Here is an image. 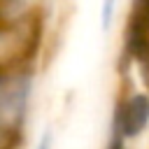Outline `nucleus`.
<instances>
[{
  "label": "nucleus",
  "instance_id": "f257e3e1",
  "mask_svg": "<svg viewBox=\"0 0 149 149\" xmlns=\"http://www.w3.org/2000/svg\"><path fill=\"white\" fill-rule=\"evenodd\" d=\"M35 77L28 68L0 70V149H14L26 128Z\"/></svg>",
  "mask_w": 149,
  "mask_h": 149
},
{
  "label": "nucleus",
  "instance_id": "f03ea898",
  "mask_svg": "<svg viewBox=\"0 0 149 149\" xmlns=\"http://www.w3.org/2000/svg\"><path fill=\"white\" fill-rule=\"evenodd\" d=\"M147 130H149V93L147 91H126L114 107L112 144L128 149V144L135 142Z\"/></svg>",
  "mask_w": 149,
  "mask_h": 149
},
{
  "label": "nucleus",
  "instance_id": "7ed1b4c3",
  "mask_svg": "<svg viewBox=\"0 0 149 149\" xmlns=\"http://www.w3.org/2000/svg\"><path fill=\"white\" fill-rule=\"evenodd\" d=\"M30 42H33V28L28 16L0 26V70L21 68V58L28 54Z\"/></svg>",
  "mask_w": 149,
  "mask_h": 149
},
{
  "label": "nucleus",
  "instance_id": "20e7f679",
  "mask_svg": "<svg viewBox=\"0 0 149 149\" xmlns=\"http://www.w3.org/2000/svg\"><path fill=\"white\" fill-rule=\"evenodd\" d=\"M114 12H116V2H114V0L102 2V7H100V26H102V30H109V28H112V23H114Z\"/></svg>",
  "mask_w": 149,
  "mask_h": 149
},
{
  "label": "nucleus",
  "instance_id": "39448f33",
  "mask_svg": "<svg viewBox=\"0 0 149 149\" xmlns=\"http://www.w3.org/2000/svg\"><path fill=\"white\" fill-rule=\"evenodd\" d=\"M54 147V133L47 128L42 135H40V140H37V147L35 149H51Z\"/></svg>",
  "mask_w": 149,
  "mask_h": 149
}]
</instances>
